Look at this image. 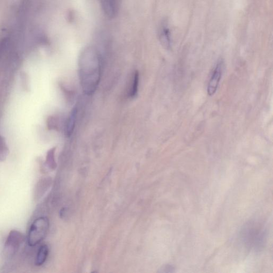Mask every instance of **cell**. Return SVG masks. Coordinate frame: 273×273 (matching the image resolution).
<instances>
[{"label":"cell","instance_id":"6","mask_svg":"<svg viewBox=\"0 0 273 273\" xmlns=\"http://www.w3.org/2000/svg\"><path fill=\"white\" fill-rule=\"evenodd\" d=\"M160 42L166 49H169L171 45V38L170 29L166 23L161 24L159 29Z\"/></svg>","mask_w":273,"mask_h":273},{"label":"cell","instance_id":"5","mask_svg":"<svg viewBox=\"0 0 273 273\" xmlns=\"http://www.w3.org/2000/svg\"><path fill=\"white\" fill-rule=\"evenodd\" d=\"M222 66L221 62L218 63L211 77L207 89L210 96L214 95L217 92L222 76Z\"/></svg>","mask_w":273,"mask_h":273},{"label":"cell","instance_id":"2","mask_svg":"<svg viewBox=\"0 0 273 273\" xmlns=\"http://www.w3.org/2000/svg\"><path fill=\"white\" fill-rule=\"evenodd\" d=\"M49 227V221L46 217L35 219L30 227L27 237L28 245L34 247L46 237Z\"/></svg>","mask_w":273,"mask_h":273},{"label":"cell","instance_id":"7","mask_svg":"<svg viewBox=\"0 0 273 273\" xmlns=\"http://www.w3.org/2000/svg\"><path fill=\"white\" fill-rule=\"evenodd\" d=\"M77 115V108L74 107L70 112L66 121L65 125V134L69 137L73 133Z\"/></svg>","mask_w":273,"mask_h":273},{"label":"cell","instance_id":"4","mask_svg":"<svg viewBox=\"0 0 273 273\" xmlns=\"http://www.w3.org/2000/svg\"><path fill=\"white\" fill-rule=\"evenodd\" d=\"M101 8L109 18L115 17L119 12L120 0H99Z\"/></svg>","mask_w":273,"mask_h":273},{"label":"cell","instance_id":"10","mask_svg":"<svg viewBox=\"0 0 273 273\" xmlns=\"http://www.w3.org/2000/svg\"><path fill=\"white\" fill-rule=\"evenodd\" d=\"M9 154V148L4 137L0 136V162L4 161Z\"/></svg>","mask_w":273,"mask_h":273},{"label":"cell","instance_id":"8","mask_svg":"<svg viewBox=\"0 0 273 273\" xmlns=\"http://www.w3.org/2000/svg\"><path fill=\"white\" fill-rule=\"evenodd\" d=\"M49 252L47 245H44L40 247L35 261V265L36 266H41L45 264L47 259Z\"/></svg>","mask_w":273,"mask_h":273},{"label":"cell","instance_id":"1","mask_svg":"<svg viewBox=\"0 0 273 273\" xmlns=\"http://www.w3.org/2000/svg\"><path fill=\"white\" fill-rule=\"evenodd\" d=\"M102 59L98 50L94 47H88L83 50L79 58V75L84 93L93 94L100 80Z\"/></svg>","mask_w":273,"mask_h":273},{"label":"cell","instance_id":"12","mask_svg":"<svg viewBox=\"0 0 273 273\" xmlns=\"http://www.w3.org/2000/svg\"><path fill=\"white\" fill-rule=\"evenodd\" d=\"M58 120L55 117H50L47 121L48 127L49 129H57L58 125Z\"/></svg>","mask_w":273,"mask_h":273},{"label":"cell","instance_id":"11","mask_svg":"<svg viewBox=\"0 0 273 273\" xmlns=\"http://www.w3.org/2000/svg\"><path fill=\"white\" fill-rule=\"evenodd\" d=\"M139 73L138 71H136L134 74L132 85H131V88L129 92V96L130 97H134L137 95Z\"/></svg>","mask_w":273,"mask_h":273},{"label":"cell","instance_id":"9","mask_svg":"<svg viewBox=\"0 0 273 273\" xmlns=\"http://www.w3.org/2000/svg\"><path fill=\"white\" fill-rule=\"evenodd\" d=\"M56 147L50 149L47 153L46 164L48 167L51 169H55L56 168L55 161Z\"/></svg>","mask_w":273,"mask_h":273},{"label":"cell","instance_id":"3","mask_svg":"<svg viewBox=\"0 0 273 273\" xmlns=\"http://www.w3.org/2000/svg\"><path fill=\"white\" fill-rule=\"evenodd\" d=\"M24 240V236L22 232L16 230H12L8 236L5 244L6 252L9 254L13 255L14 252L23 244Z\"/></svg>","mask_w":273,"mask_h":273}]
</instances>
